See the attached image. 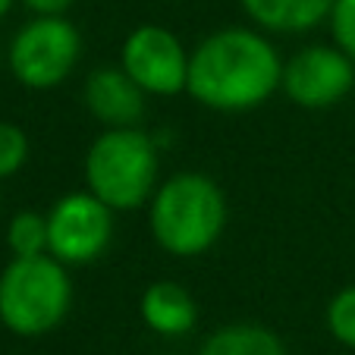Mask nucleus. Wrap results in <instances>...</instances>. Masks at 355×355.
Instances as JSON below:
<instances>
[{"mask_svg": "<svg viewBox=\"0 0 355 355\" xmlns=\"http://www.w3.org/2000/svg\"><path fill=\"white\" fill-rule=\"evenodd\" d=\"M283 60L261 28L230 26L189 51L186 94L217 114H248L280 92Z\"/></svg>", "mask_w": 355, "mask_h": 355, "instance_id": "obj_1", "label": "nucleus"}, {"mask_svg": "<svg viewBox=\"0 0 355 355\" xmlns=\"http://www.w3.org/2000/svg\"><path fill=\"white\" fill-rule=\"evenodd\" d=\"M227 195L198 170H180L157 182L155 195L148 201V230L157 248L173 258H198L227 230Z\"/></svg>", "mask_w": 355, "mask_h": 355, "instance_id": "obj_2", "label": "nucleus"}, {"mask_svg": "<svg viewBox=\"0 0 355 355\" xmlns=\"http://www.w3.org/2000/svg\"><path fill=\"white\" fill-rule=\"evenodd\" d=\"M85 189L114 211L145 208L157 189V141L139 126H114L94 135L85 151Z\"/></svg>", "mask_w": 355, "mask_h": 355, "instance_id": "obj_3", "label": "nucleus"}, {"mask_svg": "<svg viewBox=\"0 0 355 355\" xmlns=\"http://www.w3.org/2000/svg\"><path fill=\"white\" fill-rule=\"evenodd\" d=\"M73 309V280L54 255L10 258L0 270V324L16 336H44L67 321Z\"/></svg>", "mask_w": 355, "mask_h": 355, "instance_id": "obj_4", "label": "nucleus"}, {"mask_svg": "<svg viewBox=\"0 0 355 355\" xmlns=\"http://www.w3.org/2000/svg\"><path fill=\"white\" fill-rule=\"evenodd\" d=\"M82 60V35L67 16H35L13 35L7 67L32 92L60 88Z\"/></svg>", "mask_w": 355, "mask_h": 355, "instance_id": "obj_5", "label": "nucleus"}, {"mask_svg": "<svg viewBox=\"0 0 355 355\" xmlns=\"http://www.w3.org/2000/svg\"><path fill=\"white\" fill-rule=\"evenodd\" d=\"M114 239V208L88 189L67 192L47 211V255L67 268L98 261Z\"/></svg>", "mask_w": 355, "mask_h": 355, "instance_id": "obj_6", "label": "nucleus"}, {"mask_svg": "<svg viewBox=\"0 0 355 355\" xmlns=\"http://www.w3.org/2000/svg\"><path fill=\"white\" fill-rule=\"evenodd\" d=\"M120 67L151 98H173L186 92L189 51L167 26H135L120 47Z\"/></svg>", "mask_w": 355, "mask_h": 355, "instance_id": "obj_7", "label": "nucleus"}, {"mask_svg": "<svg viewBox=\"0 0 355 355\" xmlns=\"http://www.w3.org/2000/svg\"><path fill=\"white\" fill-rule=\"evenodd\" d=\"M355 88V60L336 44H309L283 63L280 92L302 110H330Z\"/></svg>", "mask_w": 355, "mask_h": 355, "instance_id": "obj_8", "label": "nucleus"}, {"mask_svg": "<svg viewBox=\"0 0 355 355\" xmlns=\"http://www.w3.org/2000/svg\"><path fill=\"white\" fill-rule=\"evenodd\" d=\"M145 98L148 94L129 79L123 67L92 69L85 85H82L85 110L107 129L139 126L141 116H145Z\"/></svg>", "mask_w": 355, "mask_h": 355, "instance_id": "obj_9", "label": "nucleus"}, {"mask_svg": "<svg viewBox=\"0 0 355 355\" xmlns=\"http://www.w3.org/2000/svg\"><path fill=\"white\" fill-rule=\"evenodd\" d=\"M139 315L157 336H186L198 324V302L176 280H155L141 293Z\"/></svg>", "mask_w": 355, "mask_h": 355, "instance_id": "obj_10", "label": "nucleus"}, {"mask_svg": "<svg viewBox=\"0 0 355 355\" xmlns=\"http://www.w3.org/2000/svg\"><path fill=\"white\" fill-rule=\"evenodd\" d=\"M239 7L261 32L305 35L330 19L334 0H239Z\"/></svg>", "mask_w": 355, "mask_h": 355, "instance_id": "obj_11", "label": "nucleus"}, {"mask_svg": "<svg viewBox=\"0 0 355 355\" xmlns=\"http://www.w3.org/2000/svg\"><path fill=\"white\" fill-rule=\"evenodd\" d=\"M198 355H286V346L261 324H227L201 343Z\"/></svg>", "mask_w": 355, "mask_h": 355, "instance_id": "obj_12", "label": "nucleus"}, {"mask_svg": "<svg viewBox=\"0 0 355 355\" xmlns=\"http://www.w3.org/2000/svg\"><path fill=\"white\" fill-rule=\"evenodd\" d=\"M7 248L13 258L47 255V214L19 211V214L7 223Z\"/></svg>", "mask_w": 355, "mask_h": 355, "instance_id": "obj_13", "label": "nucleus"}, {"mask_svg": "<svg viewBox=\"0 0 355 355\" xmlns=\"http://www.w3.org/2000/svg\"><path fill=\"white\" fill-rule=\"evenodd\" d=\"M324 321H327V330L336 343L355 349V283L352 286H343L340 293L327 302Z\"/></svg>", "mask_w": 355, "mask_h": 355, "instance_id": "obj_14", "label": "nucleus"}, {"mask_svg": "<svg viewBox=\"0 0 355 355\" xmlns=\"http://www.w3.org/2000/svg\"><path fill=\"white\" fill-rule=\"evenodd\" d=\"M28 161V135L19 123L0 120V180L16 176Z\"/></svg>", "mask_w": 355, "mask_h": 355, "instance_id": "obj_15", "label": "nucleus"}, {"mask_svg": "<svg viewBox=\"0 0 355 355\" xmlns=\"http://www.w3.org/2000/svg\"><path fill=\"white\" fill-rule=\"evenodd\" d=\"M327 22H330L334 44L355 60V0H334V10H330Z\"/></svg>", "mask_w": 355, "mask_h": 355, "instance_id": "obj_16", "label": "nucleus"}, {"mask_svg": "<svg viewBox=\"0 0 355 355\" xmlns=\"http://www.w3.org/2000/svg\"><path fill=\"white\" fill-rule=\"evenodd\" d=\"M35 16H67L76 7V0H19Z\"/></svg>", "mask_w": 355, "mask_h": 355, "instance_id": "obj_17", "label": "nucleus"}, {"mask_svg": "<svg viewBox=\"0 0 355 355\" xmlns=\"http://www.w3.org/2000/svg\"><path fill=\"white\" fill-rule=\"evenodd\" d=\"M13 3H16V0H0V19H3V16L13 10Z\"/></svg>", "mask_w": 355, "mask_h": 355, "instance_id": "obj_18", "label": "nucleus"}]
</instances>
